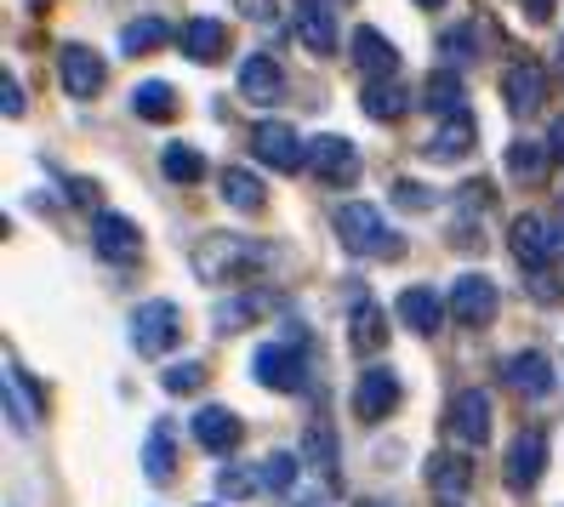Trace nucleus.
Here are the masks:
<instances>
[{"mask_svg": "<svg viewBox=\"0 0 564 507\" xmlns=\"http://www.w3.org/2000/svg\"><path fill=\"white\" fill-rule=\"evenodd\" d=\"M91 246H97V257H109V262H138L143 234H138V223L120 217V212H97L91 217Z\"/></svg>", "mask_w": 564, "mask_h": 507, "instance_id": "10", "label": "nucleus"}, {"mask_svg": "<svg viewBox=\"0 0 564 507\" xmlns=\"http://www.w3.org/2000/svg\"><path fill=\"white\" fill-rule=\"evenodd\" d=\"M35 411H41V404L29 399V377H23L18 359H12V365H7V417H12V428H18V433L35 428Z\"/></svg>", "mask_w": 564, "mask_h": 507, "instance_id": "30", "label": "nucleus"}, {"mask_svg": "<svg viewBox=\"0 0 564 507\" xmlns=\"http://www.w3.org/2000/svg\"><path fill=\"white\" fill-rule=\"evenodd\" d=\"M303 507H325V501H303Z\"/></svg>", "mask_w": 564, "mask_h": 507, "instance_id": "47", "label": "nucleus"}, {"mask_svg": "<svg viewBox=\"0 0 564 507\" xmlns=\"http://www.w3.org/2000/svg\"><path fill=\"white\" fill-rule=\"evenodd\" d=\"M194 439H200L212 456H228V451H240L246 422L228 411V404H206V411H194Z\"/></svg>", "mask_w": 564, "mask_h": 507, "instance_id": "15", "label": "nucleus"}, {"mask_svg": "<svg viewBox=\"0 0 564 507\" xmlns=\"http://www.w3.org/2000/svg\"><path fill=\"white\" fill-rule=\"evenodd\" d=\"M131 109H138L143 120H172L177 115V91L165 80H143L138 91H131Z\"/></svg>", "mask_w": 564, "mask_h": 507, "instance_id": "31", "label": "nucleus"}, {"mask_svg": "<svg viewBox=\"0 0 564 507\" xmlns=\"http://www.w3.org/2000/svg\"><path fill=\"white\" fill-rule=\"evenodd\" d=\"M547 160H553V149H547V143L519 138V143H508V177L530 183V177H542V172H547Z\"/></svg>", "mask_w": 564, "mask_h": 507, "instance_id": "28", "label": "nucleus"}, {"mask_svg": "<svg viewBox=\"0 0 564 507\" xmlns=\"http://www.w3.org/2000/svg\"><path fill=\"white\" fill-rule=\"evenodd\" d=\"M257 314H262L257 296H228V302H217V331H246Z\"/></svg>", "mask_w": 564, "mask_h": 507, "instance_id": "37", "label": "nucleus"}, {"mask_svg": "<svg viewBox=\"0 0 564 507\" xmlns=\"http://www.w3.org/2000/svg\"><path fill=\"white\" fill-rule=\"evenodd\" d=\"M160 172L172 177V183H200V177H206V160L194 154L188 143H172V149L160 154Z\"/></svg>", "mask_w": 564, "mask_h": 507, "instance_id": "34", "label": "nucleus"}, {"mask_svg": "<svg viewBox=\"0 0 564 507\" xmlns=\"http://www.w3.org/2000/svg\"><path fill=\"white\" fill-rule=\"evenodd\" d=\"M296 41H303V46H308L314 57L337 52V23H330V12H325V7H314V0H308V7L296 12Z\"/></svg>", "mask_w": 564, "mask_h": 507, "instance_id": "26", "label": "nucleus"}, {"mask_svg": "<svg viewBox=\"0 0 564 507\" xmlns=\"http://www.w3.org/2000/svg\"><path fill=\"white\" fill-rule=\"evenodd\" d=\"M502 382L519 393V399H547L553 388H558V377H553V359L542 354V348H524V354H513L508 365H502Z\"/></svg>", "mask_w": 564, "mask_h": 507, "instance_id": "9", "label": "nucleus"}, {"mask_svg": "<svg viewBox=\"0 0 564 507\" xmlns=\"http://www.w3.org/2000/svg\"><path fill=\"white\" fill-rule=\"evenodd\" d=\"M393 314H400V325H405V331H416V336H434V331L445 325V314H451V302H445L440 291H427V285H411V291H400V302H393Z\"/></svg>", "mask_w": 564, "mask_h": 507, "instance_id": "13", "label": "nucleus"}, {"mask_svg": "<svg viewBox=\"0 0 564 507\" xmlns=\"http://www.w3.org/2000/svg\"><path fill=\"white\" fill-rule=\"evenodd\" d=\"M468 485H474L468 456H434V462H427V490H434L440 507H462V501H468Z\"/></svg>", "mask_w": 564, "mask_h": 507, "instance_id": "18", "label": "nucleus"}, {"mask_svg": "<svg viewBox=\"0 0 564 507\" xmlns=\"http://www.w3.org/2000/svg\"><path fill=\"white\" fill-rule=\"evenodd\" d=\"M524 12L530 18H553V0H524Z\"/></svg>", "mask_w": 564, "mask_h": 507, "instance_id": "44", "label": "nucleus"}, {"mask_svg": "<svg viewBox=\"0 0 564 507\" xmlns=\"http://www.w3.org/2000/svg\"><path fill=\"white\" fill-rule=\"evenodd\" d=\"M280 91H285V75H280V63H274L269 52L246 57V69H240V97H251V104H274Z\"/></svg>", "mask_w": 564, "mask_h": 507, "instance_id": "20", "label": "nucleus"}, {"mask_svg": "<svg viewBox=\"0 0 564 507\" xmlns=\"http://www.w3.org/2000/svg\"><path fill=\"white\" fill-rule=\"evenodd\" d=\"M223 199L235 212H262V183L251 172H240V165H228V172H223Z\"/></svg>", "mask_w": 564, "mask_h": 507, "instance_id": "32", "label": "nucleus"}, {"mask_svg": "<svg viewBox=\"0 0 564 507\" xmlns=\"http://www.w3.org/2000/svg\"><path fill=\"white\" fill-rule=\"evenodd\" d=\"M547 149H553V160H564V115H558L553 131H547Z\"/></svg>", "mask_w": 564, "mask_h": 507, "instance_id": "43", "label": "nucleus"}, {"mask_svg": "<svg viewBox=\"0 0 564 507\" xmlns=\"http://www.w3.org/2000/svg\"><path fill=\"white\" fill-rule=\"evenodd\" d=\"M183 52L194 63H217L228 52V23L223 18H188L183 23Z\"/></svg>", "mask_w": 564, "mask_h": 507, "instance_id": "19", "label": "nucleus"}, {"mask_svg": "<svg viewBox=\"0 0 564 507\" xmlns=\"http://www.w3.org/2000/svg\"><path fill=\"white\" fill-rule=\"evenodd\" d=\"M445 422H451L456 439H468V445H485V439H490V393H485V388H462V393L451 399Z\"/></svg>", "mask_w": 564, "mask_h": 507, "instance_id": "14", "label": "nucleus"}, {"mask_svg": "<svg viewBox=\"0 0 564 507\" xmlns=\"http://www.w3.org/2000/svg\"><path fill=\"white\" fill-rule=\"evenodd\" d=\"M0 91H7V115L18 120V115H23V86H18V75H7V86H0Z\"/></svg>", "mask_w": 564, "mask_h": 507, "instance_id": "42", "label": "nucleus"}, {"mask_svg": "<svg viewBox=\"0 0 564 507\" xmlns=\"http://www.w3.org/2000/svg\"><path fill=\"white\" fill-rule=\"evenodd\" d=\"M308 165H314V177L325 188H348L359 183V149L348 138H337V131H319V138L308 143Z\"/></svg>", "mask_w": 564, "mask_h": 507, "instance_id": "5", "label": "nucleus"}, {"mask_svg": "<svg viewBox=\"0 0 564 507\" xmlns=\"http://www.w3.org/2000/svg\"><path fill=\"white\" fill-rule=\"evenodd\" d=\"M393 206H400V212H434V206H440V194L427 188V183L400 177V183H393Z\"/></svg>", "mask_w": 564, "mask_h": 507, "instance_id": "38", "label": "nucleus"}, {"mask_svg": "<svg viewBox=\"0 0 564 507\" xmlns=\"http://www.w3.org/2000/svg\"><path fill=\"white\" fill-rule=\"evenodd\" d=\"M354 63L365 80H393L400 75V52H393V41L382 35V29H354Z\"/></svg>", "mask_w": 564, "mask_h": 507, "instance_id": "17", "label": "nucleus"}, {"mask_svg": "<svg viewBox=\"0 0 564 507\" xmlns=\"http://www.w3.org/2000/svg\"><path fill=\"white\" fill-rule=\"evenodd\" d=\"M251 370H257V382L274 388V393H296V388H303V354L285 348V343H262Z\"/></svg>", "mask_w": 564, "mask_h": 507, "instance_id": "12", "label": "nucleus"}, {"mask_svg": "<svg viewBox=\"0 0 564 507\" xmlns=\"http://www.w3.org/2000/svg\"><path fill=\"white\" fill-rule=\"evenodd\" d=\"M502 91H508V109H513V115H530V109H536L542 97H547V75H542V63H513Z\"/></svg>", "mask_w": 564, "mask_h": 507, "instance_id": "21", "label": "nucleus"}, {"mask_svg": "<svg viewBox=\"0 0 564 507\" xmlns=\"http://www.w3.org/2000/svg\"><path fill=\"white\" fill-rule=\"evenodd\" d=\"M508 246H513V257L530 268V274H542V268H553L564 257V223H547L536 212H524L513 223V234H508Z\"/></svg>", "mask_w": 564, "mask_h": 507, "instance_id": "3", "label": "nucleus"}, {"mask_svg": "<svg viewBox=\"0 0 564 507\" xmlns=\"http://www.w3.org/2000/svg\"><path fill=\"white\" fill-rule=\"evenodd\" d=\"M416 7H445V0H416Z\"/></svg>", "mask_w": 564, "mask_h": 507, "instance_id": "45", "label": "nucleus"}, {"mask_svg": "<svg viewBox=\"0 0 564 507\" xmlns=\"http://www.w3.org/2000/svg\"><path fill=\"white\" fill-rule=\"evenodd\" d=\"M359 507H382V501H359Z\"/></svg>", "mask_w": 564, "mask_h": 507, "instance_id": "46", "label": "nucleus"}, {"mask_svg": "<svg viewBox=\"0 0 564 507\" xmlns=\"http://www.w3.org/2000/svg\"><path fill=\"white\" fill-rule=\"evenodd\" d=\"M172 41H177V29L165 23V18H131V23L120 29V46H126L131 57H149V52L172 46Z\"/></svg>", "mask_w": 564, "mask_h": 507, "instance_id": "22", "label": "nucleus"}, {"mask_svg": "<svg viewBox=\"0 0 564 507\" xmlns=\"http://www.w3.org/2000/svg\"><path fill=\"white\" fill-rule=\"evenodd\" d=\"M57 75H63V91H69V97H97L104 80H109L104 57H97L91 46H63L57 52Z\"/></svg>", "mask_w": 564, "mask_h": 507, "instance_id": "11", "label": "nucleus"}, {"mask_svg": "<svg viewBox=\"0 0 564 507\" xmlns=\"http://www.w3.org/2000/svg\"><path fill=\"white\" fill-rule=\"evenodd\" d=\"M251 149H257L262 165H274V172H285V177L308 165V143L296 138L291 126H280V120H262V126L251 131Z\"/></svg>", "mask_w": 564, "mask_h": 507, "instance_id": "6", "label": "nucleus"}, {"mask_svg": "<svg viewBox=\"0 0 564 507\" xmlns=\"http://www.w3.org/2000/svg\"><path fill=\"white\" fill-rule=\"evenodd\" d=\"M177 331H183V309H177V302L154 296V302H143V309H131V348L149 354V359H160L165 348H172Z\"/></svg>", "mask_w": 564, "mask_h": 507, "instance_id": "4", "label": "nucleus"}, {"mask_svg": "<svg viewBox=\"0 0 564 507\" xmlns=\"http://www.w3.org/2000/svg\"><path fill=\"white\" fill-rule=\"evenodd\" d=\"M337 234H343V246L359 251V257H400V234H393L382 223V212L371 206V199H348V206H337Z\"/></svg>", "mask_w": 564, "mask_h": 507, "instance_id": "2", "label": "nucleus"}, {"mask_svg": "<svg viewBox=\"0 0 564 507\" xmlns=\"http://www.w3.org/2000/svg\"><path fill=\"white\" fill-rule=\"evenodd\" d=\"M240 12H246L251 23H274V18H280V0H240Z\"/></svg>", "mask_w": 564, "mask_h": 507, "instance_id": "41", "label": "nucleus"}, {"mask_svg": "<svg viewBox=\"0 0 564 507\" xmlns=\"http://www.w3.org/2000/svg\"><path fill=\"white\" fill-rule=\"evenodd\" d=\"M558 63H564V41H558Z\"/></svg>", "mask_w": 564, "mask_h": 507, "instance_id": "48", "label": "nucleus"}, {"mask_svg": "<svg viewBox=\"0 0 564 507\" xmlns=\"http://www.w3.org/2000/svg\"><path fill=\"white\" fill-rule=\"evenodd\" d=\"M348 336H354V354H377L388 343V325H382V309L371 296H359L354 302V314H348Z\"/></svg>", "mask_w": 564, "mask_h": 507, "instance_id": "23", "label": "nucleus"}, {"mask_svg": "<svg viewBox=\"0 0 564 507\" xmlns=\"http://www.w3.org/2000/svg\"><path fill=\"white\" fill-rule=\"evenodd\" d=\"M269 246L262 240H246V234H206L200 246H194V274L200 280H246L257 268H269Z\"/></svg>", "mask_w": 564, "mask_h": 507, "instance_id": "1", "label": "nucleus"}, {"mask_svg": "<svg viewBox=\"0 0 564 507\" xmlns=\"http://www.w3.org/2000/svg\"><path fill=\"white\" fill-rule=\"evenodd\" d=\"M462 97H468V86H462V75H451V69H434L427 86H422V104L434 115H462Z\"/></svg>", "mask_w": 564, "mask_h": 507, "instance_id": "27", "label": "nucleus"}, {"mask_svg": "<svg viewBox=\"0 0 564 507\" xmlns=\"http://www.w3.org/2000/svg\"><path fill=\"white\" fill-rule=\"evenodd\" d=\"M451 320L456 325H490L496 320V280H485V274H462V280H451Z\"/></svg>", "mask_w": 564, "mask_h": 507, "instance_id": "7", "label": "nucleus"}, {"mask_svg": "<svg viewBox=\"0 0 564 507\" xmlns=\"http://www.w3.org/2000/svg\"><path fill=\"white\" fill-rule=\"evenodd\" d=\"M405 104H411V91L400 86V75H393V80H371V86L359 91V109L371 115V120H400Z\"/></svg>", "mask_w": 564, "mask_h": 507, "instance_id": "25", "label": "nucleus"}, {"mask_svg": "<svg viewBox=\"0 0 564 507\" xmlns=\"http://www.w3.org/2000/svg\"><path fill=\"white\" fill-rule=\"evenodd\" d=\"M165 393H194V388H200L206 382V365H194V359H183V365H172V370H165Z\"/></svg>", "mask_w": 564, "mask_h": 507, "instance_id": "39", "label": "nucleus"}, {"mask_svg": "<svg viewBox=\"0 0 564 507\" xmlns=\"http://www.w3.org/2000/svg\"><path fill=\"white\" fill-rule=\"evenodd\" d=\"M217 490H223V501H246L251 490H262V473L246 467V462H223L217 467Z\"/></svg>", "mask_w": 564, "mask_h": 507, "instance_id": "33", "label": "nucleus"}, {"mask_svg": "<svg viewBox=\"0 0 564 507\" xmlns=\"http://www.w3.org/2000/svg\"><path fill=\"white\" fill-rule=\"evenodd\" d=\"M440 52H445V57H456V63H468V57H479V52H474V29H468V23H456L451 35L440 41Z\"/></svg>", "mask_w": 564, "mask_h": 507, "instance_id": "40", "label": "nucleus"}, {"mask_svg": "<svg viewBox=\"0 0 564 507\" xmlns=\"http://www.w3.org/2000/svg\"><path fill=\"white\" fill-rule=\"evenodd\" d=\"M542 467H547V433L524 428L513 445H508V485L513 490H530V485L542 479Z\"/></svg>", "mask_w": 564, "mask_h": 507, "instance_id": "16", "label": "nucleus"}, {"mask_svg": "<svg viewBox=\"0 0 564 507\" xmlns=\"http://www.w3.org/2000/svg\"><path fill=\"white\" fill-rule=\"evenodd\" d=\"M393 404H400V377H393L388 365L359 370V382H354V417L359 422H382V417H393Z\"/></svg>", "mask_w": 564, "mask_h": 507, "instance_id": "8", "label": "nucleus"}, {"mask_svg": "<svg viewBox=\"0 0 564 507\" xmlns=\"http://www.w3.org/2000/svg\"><path fill=\"white\" fill-rule=\"evenodd\" d=\"M257 473H262V490H291V479H296V456L291 451H269L257 462Z\"/></svg>", "mask_w": 564, "mask_h": 507, "instance_id": "36", "label": "nucleus"}, {"mask_svg": "<svg viewBox=\"0 0 564 507\" xmlns=\"http://www.w3.org/2000/svg\"><path fill=\"white\" fill-rule=\"evenodd\" d=\"M172 439H177V428L172 422H160L154 433H149V445H143V473H149V479L154 485H165V479H172Z\"/></svg>", "mask_w": 564, "mask_h": 507, "instance_id": "29", "label": "nucleus"}, {"mask_svg": "<svg viewBox=\"0 0 564 507\" xmlns=\"http://www.w3.org/2000/svg\"><path fill=\"white\" fill-rule=\"evenodd\" d=\"M303 451H308V462L325 473V479H337V433H330L325 422H314V428L303 433Z\"/></svg>", "mask_w": 564, "mask_h": 507, "instance_id": "35", "label": "nucleus"}, {"mask_svg": "<svg viewBox=\"0 0 564 507\" xmlns=\"http://www.w3.org/2000/svg\"><path fill=\"white\" fill-rule=\"evenodd\" d=\"M462 154H474V120H468V109L445 115V126L434 131V143H427V160H462Z\"/></svg>", "mask_w": 564, "mask_h": 507, "instance_id": "24", "label": "nucleus"}]
</instances>
